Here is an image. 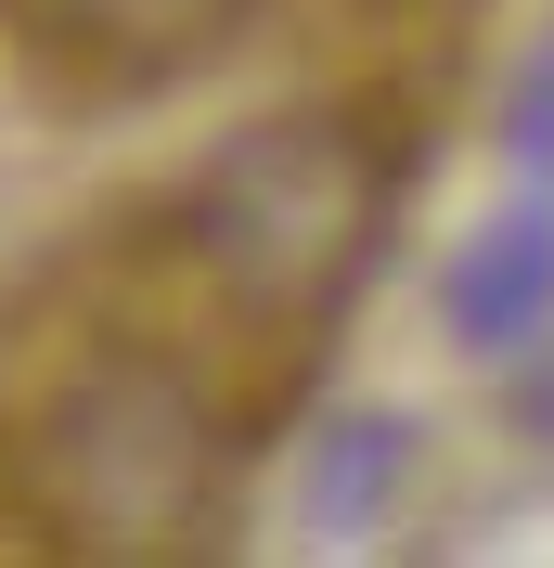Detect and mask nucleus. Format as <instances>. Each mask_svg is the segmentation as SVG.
I'll return each mask as SVG.
<instances>
[{
    "instance_id": "7ed1b4c3",
    "label": "nucleus",
    "mask_w": 554,
    "mask_h": 568,
    "mask_svg": "<svg viewBox=\"0 0 554 568\" xmlns=\"http://www.w3.org/2000/svg\"><path fill=\"white\" fill-rule=\"evenodd\" d=\"M233 27V0H39V39L91 78H168Z\"/></svg>"
},
{
    "instance_id": "f257e3e1",
    "label": "nucleus",
    "mask_w": 554,
    "mask_h": 568,
    "mask_svg": "<svg viewBox=\"0 0 554 568\" xmlns=\"http://www.w3.org/2000/svg\"><path fill=\"white\" fill-rule=\"evenodd\" d=\"M13 478H27V517L52 542H116V556H142V542H181L207 517L219 439H207V414H194V388H181L168 362L116 349V362H78L65 388L27 414Z\"/></svg>"
},
{
    "instance_id": "f03ea898",
    "label": "nucleus",
    "mask_w": 554,
    "mask_h": 568,
    "mask_svg": "<svg viewBox=\"0 0 554 568\" xmlns=\"http://www.w3.org/2000/svg\"><path fill=\"white\" fill-rule=\"evenodd\" d=\"M194 246H207V272L245 311H322L361 272V246H375L361 142L322 130V116H284V130L233 142L207 169V194H194Z\"/></svg>"
}]
</instances>
